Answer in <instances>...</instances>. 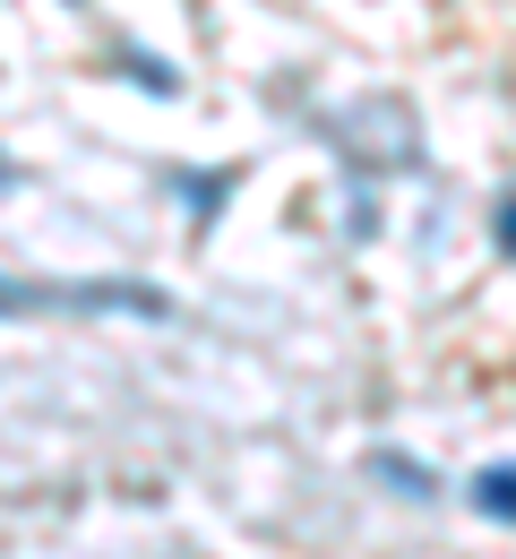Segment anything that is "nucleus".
<instances>
[{"mask_svg":"<svg viewBox=\"0 0 516 559\" xmlns=\"http://www.w3.org/2000/svg\"><path fill=\"white\" fill-rule=\"evenodd\" d=\"M9 181H17V164H0V190H9Z\"/></svg>","mask_w":516,"mask_h":559,"instance_id":"nucleus-7","label":"nucleus"},{"mask_svg":"<svg viewBox=\"0 0 516 559\" xmlns=\"http://www.w3.org/2000/svg\"><path fill=\"white\" fill-rule=\"evenodd\" d=\"M473 508H482L491 525H508V465H491V474L473 483Z\"/></svg>","mask_w":516,"mask_h":559,"instance_id":"nucleus-6","label":"nucleus"},{"mask_svg":"<svg viewBox=\"0 0 516 559\" xmlns=\"http://www.w3.org/2000/svg\"><path fill=\"white\" fill-rule=\"evenodd\" d=\"M336 155L353 173H396V164L422 155V130H413V112L396 95H362L353 112H336Z\"/></svg>","mask_w":516,"mask_h":559,"instance_id":"nucleus-1","label":"nucleus"},{"mask_svg":"<svg viewBox=\"0 0 516 559\" xmlns=\"http://www.w3.org/2000/svg\"><path fill=\"white\" fill-rule=\"evenodd\" d=\"M370 474L405 483V499H422V490H431V465H422V456H396V448H379V456H370Z\"/></svg>","mask_w":516,"mask_h":559,"instance_id":"nucleus-4","label":"nucleus"},{"mask_svg":"<svg viewBox=\"0 0 516 559\" xmlns=\"http://www.w3.org/2000/svg\"><path fill=\"white\" fill-rule=\"evenodd\" d=\"M172 190L199 207V233H207V224H216V207L232 199V173H172Z\"/></svg>","mask_w":516,"mask_h":559,"instance_id":"nucleus-3","label":"nucleus"},{"mask_svg":"<svg viewBox=\"0 0 516 559\" xmlns=\"http://www.w3.org/2000/svg\"><path fill=\"white\" fill-rule=\"evenodd\" d=\"M121 70L139 78L147 95H181V78H172V61H155V52H121Z\"/></svg>","mask_w":516,"mask_h":559,"instance_id":"nucleus-5","label":"nucleus"},{"mask_svg":"<svg viewBox=\"0 0 516 559\" xmlns=\"http://www.w3.org/2000/svg\"><path fill=\"white\" fill-rule=\"evenodd\" d=\"M70 9H95V0H70Z\"/></svg>","mask_w":516,"mask_h":559,"instance_id":"nucleus-8","label":"nucleus"},{"mask_svg":"<svg viewBox=\"0 0 516 559\" xmlns=\"http://www.w3.org/2000/svg\"><path fill=\"white\" fill-rule=\"evenodd\" d=\"M44 310H139V319H164V293L121 284V276H95V284H17V276H0V319H44Z\"/></svg>","mask_w":516,"mask_h":559,"instance_id":"nucleus-2","label":"nucleus"}]
</instances>
